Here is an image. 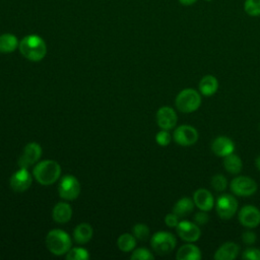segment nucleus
I'll use <instances>...</instances> for the list:
<instances>
[{
  "label": "nucleus",
  "mask_w": 260,
  "mask_h": 260,
  "mask_svg": "<svg viewBox=\"0 0 260 260\" xmlns=\"http://www.w3.org/2000/svg\"><path fill=\"white\" fill-rule=\"evenodd\" d=\"M21 55L34 62L41 61L47 53V46L45 41L37 35L25 36L18 45Z\"/></svg>",
  "instance_id": "nucleus-1"
},
{
  "label": "nucleus",
  "mask_w": 260,
  "mask_h": 260,
  "mask_svg": "<svg viewBox=\"0 0 260 260\" xmlns=\"http://www.w3.org/2000/svg\"><path fill=\"white\" fill-rule=\"evenodd\" d=\"M32 174L40 184L51 185L59 179L61 175V167L55 160L46 159L37 164Z\"/></svg>",
  "instance_id": "nucleus-2"
},
{
  "label": "nucleus",
  "mask_w": 260,
  "mask_h": 260,
  "mask_svg": "<svg viewBox=\"0 0 260 260\" xmlns=\"http://www.w3.org/2000/svg\"><path fill=\"white\" fill-rule=\"evenodd\" d=\"M46 245L51 253L55 255L66 254L71 247V239L62 230H52L46 237Z\"/></svg>",
  "instance_id": "nucleus-3"
},
{
  "label": "nucleus",
  "mask_w": 260,
  "mask_h": 260,
  "mask_svg": "<svg viewBox=\"0 0 260 260\" xmlns=\"http://www.w3.org/2000/svg\"><path fill=\"white\" fill-rule=\"evenodd\" d=\"M175 104L180 112L186 114L192 113L200 107L201 95L194 88H185L177 94Z\"/></svg>",
  "instance_id": "nucleus-4"
},
{
  "label": "nucleus",
  "mask_w": 260,
  "mask_h": 260,
  "mask_svg": "<svg viewBox=\"0 0 260 260\" xmlns=\"http://www.w3.org/2000/svg\"><path fill=\"white\" fill-rule=\"evenodd\" d=\"M177 240L169 232H157L150 239V245L158 255L170 254L176 247Z\"/></svg>",
  "instance_id": "nucleus-5"
},
{
  "label": "nucleus",
  "mask_w": 260,
  "mask_h": 260,
  "mask_svg": "<svg viewBox=\"0 0 260 260\" xmlns=\"http://www.w3.org/2000/svg\"><path fill=\"white\" fill-rule=\"evenodd\" d=\"M215 209L217 215L224 220L231 219L237 212L238 200L234 195L222 194L215 202Z\"/></svg>",
  "instance_id": "nucleus-6"
},
{
  "label": "nucleus",
  "mask_w": 260,
  "mask_h": 260,
  "mask_svg": "<svg viewBox=\"0 0 260 260\" xmlns=\"http://www.w3.org/2000/svg\"><path fill=\"white\" fill-rule=\"evenodd\" d=\"M230 188L237 196L249 197L257 191V183L248 176H239L232 180Z\"/></svg>",
  "instance_id": "nucleus-7"
},
{
  "label": "nucleus",
  "mask_w": 260,
  "mask_h": 260,
  "mask_svg": "<svg viewBox=\"0 0 260 260\" xmlns=\"http://www.w3.org/2000/svg\"><path fill=\"white\" fill-rule=\"evenodd\" d=\"M60 197L66 200H73L78 197L80 192V185L78 180L71 175L63 177L58 186Z\"/></svg>",
  "instance_id": "nucleus-8"
},
{
  "label": "nucleus",
  "mask_w": 260,
  "mask_h": 260,
  "mask_svg": "<svg viewBox=\"0 0 260 260\" xmlns=\"http://www.w3.org/2000/svg\"><path fill=\"white\" fill-rule=\"evenodd\" d=\"M198 132L191 125H180L174 131L173 138L181 146H191L198 140Z\"/></svg>",
  "instance_id": "nucleus-9"
},
{
  "label": "nucleus",
  "mask_w": 260,
  "mask_h": 260,
  "mask_svg": "<svg viewBox=\"0 0 260 260\" xmlns=\"http://www.w3.org/2000/svg\"><path fill=\"white\" fill-rule=\"evenodd\" d=\"M178 236L185 242H196L201 236V230L197 223L189 220H181L176 226Z\"/></svg>",
  "instance_id": "nucleus-10"
},
{
  "label": "nucleus",
  "mask_w": 260,
  "mask_h": 260,
  "mask_svg": "<svg viewBox=\"0 0 260 260\" xmlns=\"http://www.w3.org/2000/svg\"><path fill=\"white\" fill-rule=\"evenodd\" d=\"M41 155H42V147L40 146L39 143H36V142L27 143L24 146L21 155L19 156V159H18L19 168L27 169L28 167L37 162L40 159Z\"/></svg>",
  "instance_id": "nucleus-11"
},
{
  "label": "nucleus",
  "mask_w": 260,
  "mask_h": 260,
  "mask_svg": "<svg viewBox=\"0 0 260 260\" xmlns=\"http://www.w3.org/2000/svg\"><path fill=\"white\" fill-rule=\"evenodd\" d=\"M240 223L248 229H254L260 224V210L254 205H245L238 214Z\"/></svg>",
  "instance_id": "nucleus-12"
},
{
  "label": "nucleus",
  "mask_w": 260,
  "mask_h": 260,
  "mask_svg": "<svg viewBox=\"0 0 260 260\" xmlns=\"http://www.w3.org/2000/svg\"><path fill=\"white\" fill-rule=\"evenodd\" d=\"M156 123L157 125L165 130L173 129L178 121V116L175 110L171 107L164 106L159 108L156 112Z\"/></svg>",
  "instance_id": "nucleus-13"
},
{
  "label": "nucleus",
  "mask_w": 260,
  "mask_h": 260,
  "mask_svg": "<svg viewBox=\"0 0 260 260\" xmlns=\"http://www.w3.org/2000/svg\"><path fill=\"white\" fill-rule=\"evenodd\" d=\"M31 176L24 168H20L10 178V187L15 192H23L29 188Z\"/></svg>",
  "instance_id": "nucleus-14"
},
{
  "label": "nucleus",
  "mask_w": 260,
  "mask_h": 260,
  "mask_svg": "<svg viewBox=\"0 0 260 260\" xmlns=\"http://www.w3.org/2000/svg\"><path fill=\"white\" fill-rule=\"evenodd\" d=\"M211 150L219 157H224L235 150L234 141L228 136H217L211 143Z\"/></svg>",
  "instance_id": "nucleus-15"
},
{
  "label": "nucleus",
  "mask_w": 260,
  "mask_h": 260,
  "mask_svg": "<svg viewBox=\"0 0 260 260\" xmlns=\"http://www.w3.org/2000/svg\"><path fill=\"white\" fill-rule=\"evenodd\" d=\"M193 201L199 210L209 211L214 205V199L210 191L200 188L193 193Z\"/></svg>",
  "instance_id": "nucleus-16"
},
{
  "label": "nucleus",
  "mask_w": 260,
  "mask_h": 260,
  "mask_svg": "<svg viewBox=\"0 0 260 260\" xmlns=\"http://www.w3.org/2000/svg\"><path fill=\"white\" fill-rule=\"evenodd\" d=\"M240 252V247L234 242L223 243L214 253L213 258L215 260H233Z\"/></svg>",
  "instance_id": "nucleus-17"
},
{
  "label": "nucleus",
  "mask_w": 260,
  "mask_h": 260,
  "mask_svg": "<svg viewBox=\"0 0 260 260\" xmlns=\"http://www.w3.org/2000/svg\"><path fill=\"white\" fill-rule=\"evenodd\" d=\"M53 219L59 223H65L70 220L72 216V208L66 202H58L52 211Z\"/></svg>",
  "instance_id": "nucleus-18"
},
{
  "label": "nucleus",
  "mask_w": 260,
  "mask_h": 260,
  "mask_svg": "<svg viewBox=\"0 0 260 260\" xmlns=\"http://www.w3.org/2000/svg\"><path fill=\"white\" fill-rule=\"evenodd\" d=\"M176 258L178 260H200L201 251L194 244H185L177 251Z\"/></svg>",
  "instance_id": "nucleus-19"
},
{
  "label": "nucleus",
  "mask_w": 260,
  "mask_h": 260,
  "mask_svg": "<svg viewBox=\"0 0 260 260\" xmlns=\"http://www.w3.org/2000/svg\"><path fill=\"white\" fill-rule=\"evenodd\" d=\"M218 89V81L213 75H205L199 82V91L203 95H212Z\"/></svg>",
  "instance_id": "nucleus-20"
},
{
  "label": "nucleus",
  "mask_w": 260,
  "mask_h": 260,
  "mask_svg": "<svg viewBox=\"0 0 260 260\" xmlns=\"http://www.w3.org/2000/svg\"><path fill=\"white\" fill-rule=\"evenodd\" d=\"M92 234H93V231H92V228L90 224L88 223H80L78 224L75 229H74V232H73V238H74V241L78 244H85L87 243L91 237H92Z\"/></svg>",
  "instance_id": "nucleus-21"
},
{
  "label": "nucleus",
  "mask_w": 260,
  "mask_h": 260,
  "mask_svg": "<svg viewBox=\"0 0 260 260\" xmlns=\"http://www.w3.org/2000/svg\"><path fill=\"white\" fill-rule=\"evenodd\" d=\"M194 206H195V203L191 198L182 197L175 203L173 207V212L176 213L179 217H183L190 214L193 211Z\"/></svg>",
  "instance_id": "nucleus-22"
},
{
  "label": "nucleus",
  "mask_w": 260,
  "mask_h": 260,
  "mask_svg": "<svg viewBox=\"0 0 260 260\" xmlns=\"http://www.w3.org/2000/svg\"><path fill=\"white\" fill-rule=\"evenodd\" d=\"M223 167L225 171H228L230 174H239L242 171L243 168V161L241 157L234 152L224 156L223 159Z\"/></svg>",
  "instance_id": "nucleus-23"
},
{
  "label": "nucleus",
  "mask_w": 260,
  "mask_h": 260,
  "mask_svg": "<svg viewBox=\"0 0 260 260\" xmlns=\"http://www.w3.org/2000/svg\"><path fill=\"white\" fill-rule=\"evenodd\" d=\"M19 43L17 38L12 34H3L0 36V52L11 53L17 47Z\"/></svg>",
  "instance_id": "nucleus-24"
},
{
  "label": "nucleus",
  "mask_w": 260,
  "mask_h": 260,
  "mask_svg": "<svg viewBox=\"0 0 260 260\" xmlns=\"http://www.w3.org/2000/svg\"><path fill=\"white\" fill-rule=\"evenodd\" d=\"M136 238L133 235L130 234H122L118 240H117V245L119 249L123 252H130L134 249L136 245Z\"/></svg>",
  "instance_id": "nucleus-25"
},
{
  "label": "nucleus",
  "mask_w": 260,
  "mask_h": 260,
  "mask_svg": "<svg viewBox=\"0 0 260 260\" xmlns=\"http://www.w3.org/2000/svg\"><path fill=\"white\" fill-rule=\"evenodd\" d=\"M66 258L68 260H87L89 258V254L86 249L76 247L69 249V251L66 253Z\"/></svg>",
  "instance_id": "nucleus-26"
},
{
  "label": "nucleus",
  "mask_w": 260,
  "mask_h": 260,
  "mask_svg": "<svg viewBox=\"0 0 260 260\" xmlns=\"http://www.w3.org/2000/svg\"><path fill=\"white\" fill-rule=\"evenodd\" d=\"M211 186L212 188L217 191V192H221V191H224L228 187V180L226 178L221 175V174H216L214 175L212 178H211Z\"/></svg>",
  "instance_id": "nucleus-27"
},
{
  "label": "nucleus",
  "mask_w": 260,
  "mask_h": 260,
  "mask_svg": "<svg viewBox=\"0 0 260 260\" xmlns=\"http://www.w3.org/2000/svg\"><path fill=\"white\" fill-rule=\"evenodd\" d=\"M244 9L245 12L251 16L260 15V0H246Z\"/></svg>",
  "instance_id": "nucleus-28"
},
{
  "label": "nucleus",
  "mask_w": 260,
  "mask_h": 260,
  "mask_svg": "<svg viewBox=\"0 0 260 260\" xmlns=\"http://www.w3.org/2000/svg\"><path fill=\"white\" fill-rule=\"evenodd\" d=\"M132 232H133V236L140 241H145L149 237V229L144 223L135 224L132 229Z\"/></svg>",
  "instance_id": "nucleus-29"
},
{
  "label": "nucleus",
  "mask_w": 260,
  "mask_h": 260,
  "mask_svg": "<svg viewBox=\"0 0 260 260\" xmlns=\"http://www.w3.org/2000/svg\"><path fill=\"white\" fill-rule=\"evenodd\" d=\"M130 258L133 260H150V259H153L154 256L148 249L138 248L132 252Z\"/></svg>",
  "instance_id": "nucleus-30"
},
{
  "label": "nucleus",
  "mask_w": 260,
  "mask_h": 260,
  "mask_svg": "<svg viewBox=\"0 0 260 260\" xmlns=\"http://www.w3.org/2000/svg\"><path fill=\"white\" fill-rule=\"evenodd\" d=\"M171 139H172L171 134L169 133L168 130H165V129L160 130V131L157 132L156 135H155V141H156V143L159 144V145H161V146H167V145H169V143L171 142Z\"/></svg>",
  "instance_id": "nucleus-31"
},
{
  "label": "nucleus",
  "mask_w": 260,
  "mask_h": 260,
  "mask_svg": "<svg viewBox=\"0 0 260 260\" xmlns=\"http://www.w3.org/2000/svg\"><path fill=\"white\" fill-rule=\"evenodd\" d=\"M242 258L248 260H260V249L248 248L243 252Z\"/></svg>",
  "instance_id": "nucleus-32"
},
{
  "label": "nucleus",
  "mask_w": 260,
  "mask_h": 260,
  "mask_svg": "<svg viewBox=\"0 0 260 260\" xmlns=\"http://www.w3.org/2000/svg\"><path fill=\"white\" fill-rule=\"evenodd\" d=\"M209 220V216L207 214V211L200 210L194 214V221L197 224H205Z\"/></svg>",
  "instance_id": "nucleus-33"
},
{
  "label": "nucleus",
  "mask_w": 260,
  "mask_h": 260,
  "mask_svg": "<svg viewBox=\"0 0 260 260\" xmlns=\"http://www.w3.org/2000/svg\"><path fill=\"white\" fill-rule=\"evenodd\" d=\"M165 222L170 228H176L179 223V216L176 213H169L165 217Z\"/></svg>",
  "instance_id": "nucleus-34"
},
{
  "label": "nucleus",
  "mask_w": 260,
  "mask_h": 260,
  "mask_svg": "<svg viewBox=\"0 0 260 260\" xmlns=\"http://www.w3.org/2000/svg\"><path fill=\"white\" fill-rule=\"evenodd\" d=\"M242 240L246 245H253L256 242V234L250 231L244 232L242 235Z\"/></svg>",
  "instance_id": "nucleus-35"
},
{
  "label": "nucleus",
  "mask_w": 260,
  "mask_h": 260,
  "mask_svg": "<svg viewBox=\"0 0 260 260\" xmlns=\"http://www.w3.org/2000/svg\"><path fill=\"white\" fill-rule=\"evenodd\" d=\"M197 0H179V2L182 4V5H185V6H189V5H192L196 2Z\"/></svg>",
  "instance_id": "nucleus-36"
},
{
  "label": "nucleus",
  "mask_w": 260,
  "mask_h": 260,
  "mask_svg": "<svg viewBox=\"0 0 260 260\" xmlns=\"http://www.w3.org/2000/svg\"><path fill=\"white\" fill-rule=\"evenodd\" d=\"M255 165H256L257 169L260 171V155H258V156L256 157V160H255Z\"/></svg>",
  "instance_id": "nucleus-37"
},
{
  "label": "nucleus",
  "mask_w": 260,
  "mask_h": 260,
  "mask_svg": "<svg viewBox=\"0 0 260 260\" xmlns=\"http://www.w3.org/2000/svg\"><path fill=\"white\" fill-rule=\"evenodd\" d=\"M206 1H210V0H206Z\"/></svg>",
  "instance_id": "nucleus-38"
}]
</instances>
